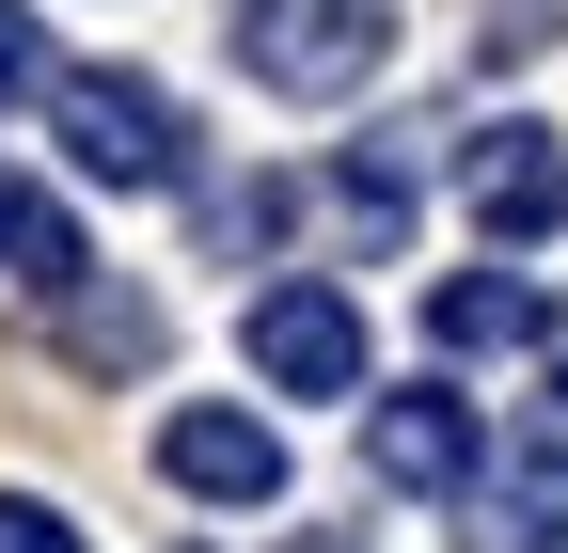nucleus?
Returning a JSON list of instances; mask_svg holds the SVG:
<instances>
[{"instance_id":"nucleus-1","label":"nucleus","mask_w":568,"mask_h":553,"mask_svg":"<svg viewBox=\"0 0 568 553\" xmlns=\"http://www.w3.org/2000/svg\"><path fill=\"white\" fill-rule=\"evenodd\" d=\"M237 63L268 95H301V111H332V95H364L379 63H395V0H237Z\"/></svg>"},{"instance_id":"nucleus-2","label":"nucleus","mask_w":568,"mask_h":553,"mask_svg":"<svg viewBox=\"0 0 568 553\" xmlns=\"http://www.w3.org/2000/svg\"><path fill=\"white\" fill-rule=\"evenodd\" d=\"M48 111H63V159H80L95 190H174V174H190V111H174L159 80H126V63L63 80Z\"/></svg>"},{"instance_id":"nucleus-3","label":"nucleus","mask_w":568,"mask_h":553,"mask_svg":"<svg viewBox=\"0 0 568 553\" xmlns=\"http://www.w3.org/2000/svg\"><path fill=\"white\" fill-rule=\"evenodd\" d=\"M364 474H379V491H426V506H458L474 474H489V428H474V395H458V380H395V395H364Z\"/></svg>"},{"instance_id":"nucleus-4","label":"nucleus","mask_w":568,"mask_h":553,"mask_svg":"<svg viewBox=\"0 0 568 553\" xmlns=\"http://www.w3.org/2000/svg\"><path fill=\"white\" fill-rule=\"evenodd\" d=\"M253 380L268 395H364V301L347 285H268L253 301Z\"/></svg>"},{"instance_id":"nucleus-5","label":"nucleus","mask_w":568,"mask_h":553,"mask_svg":"<svg viewBox=\"0 0 568 553\" xmlns=\"http://www.w3.org/2000/svg\"><path fill=\"white\" fill-rule=\"evenodd\" d=\"M159 474H174L190 506H268V491H284V428L205 395V411H174V428H159Z\"/></svg>"},{"instance_id":"nucleus-6","label":"nucleus","mask_w":568,"mask_h":553,"mask_svg":"<svg viewBox=\"0 0 568 553\" xmlns=\"http://www.w3.org/2000/svg\"><path fill=\"white\" fill-rule=\"evenodd\" d=\"M458 205L489 238H552L568 222V143H552V127H474V143H458Z\"/></svg>"},{"instance_id":"nucleus-7","label":"nucleus","mask_w":568,"mask_h":553,"mask_svg":"<svg viewBox=\"0 0 568 553\" xmlns=\"http://www.w3.org/2000/svg\"><path fill=\"white\" fill-rule=\"evenodd\" d=\"M426 332H443L458 364H489V349H552V301L521 269H443V285H426Z\"/></svg>"},{"instance_id":"nucleus-8","label":"nucleus","mask_w":568,"mask_h":553,"mask_svg":"<svg viewBox=\"0 0 568 553\" xmlns=\"http://www.w3.org/2000/svg\"><path fill=\"white\" fill-rule=\"evenodd\" d=\"M0 269H17L32 301H80V285H95L80 205H63V190H32V174H0Z\"/></svg>"},{"instance_id":"nucleus-9","label":"nucleus","mask_w":568,"mask_h":553,"mask_svg":"<svg viewBox=\"0 0 568 553\" xmlns=\"http://www.w3.org/2000/svg\"><path fill=\"white\" fill-rule=\"evenodd\" d=\"M489 553H568V443H537L506 491H489V522H474Z\"/></svg>"},{"instance_id":"nucleus-10","label":"nucleus","mask_w":568,"mask_h":553,"mask_svg":"<svg viewBox=\"0 0 568 553\" xmlns=\"http://www.w3.org/2000/svg\"><path fill=\"white\" fill-rule=\"evenodd\" d=\"M284 222H301V190H284V174H237V190H205V205H190V238L222 253V269H237V253H268Z\"/></svg>"},{"instance_id":"nucleus-11","label":"nucleus","mask_w":568,"mask_h":553,"mask_svg":"<svg viewBox=\"0 0 568 553\" xmlns=\"http://www.w3.org/2000/svg\"><path fill=\"white\" fill-rule=\"evenodd\" d=\"M80 364L142 380V364H159V301H142V285H111V269H95V285H80Z\"/></svg>"},{"instance_id":"nucleus-12","label":"nucleus","mask_w":568,"mask_h":553,"mask_svg":"<svg viewBox=\"0 0 568 553\" xmlns=\"http://www.w3.org/2000/svg\"><path fill=\"white\" fill-rule=\"evenodd\" d=\"M0 553H95V537H80V522H63L48 491H0Z\"/></svg>"},{"instance_id":"nucleus-13","label":"nucleus","mask_w":568,"mask_h":553,"mask_svg":"<svg viewBox=\"0 0 568 553\" xmlns=\"http://www.w3.org/2000/svg\"><path fill=\"white\" fill-rule=\"evenodd\" d=\"M48 80V32H32V0H0V95H32Z\"/></svg>"},{"instance_id":"nucleus-14","label":"nucleus","mask_w":568,"mask_h":553,"mask_svg":"<svg viewBox=\"0 0 568 553\" xmlns=\"http://www.w3.org/2000/svg\"><path fill=\"white\" fill-rule=\"evenodd\" d=\"M284 553H364V537H284Z\"/></svg>"},{"instance_id":"nucleus-15","label":"nucleus","mask_w":568,"mask_h":553,"mask_svg":"<svg viewBox=\"0 0 568 553\" xmlns=\"http://www.w3.org/2000/svg\"><path fill=\"white\" fill-rule=\"evenodd\" d=\"M552 443H568V364H552Z\"/></svg>"}]
</instances>
